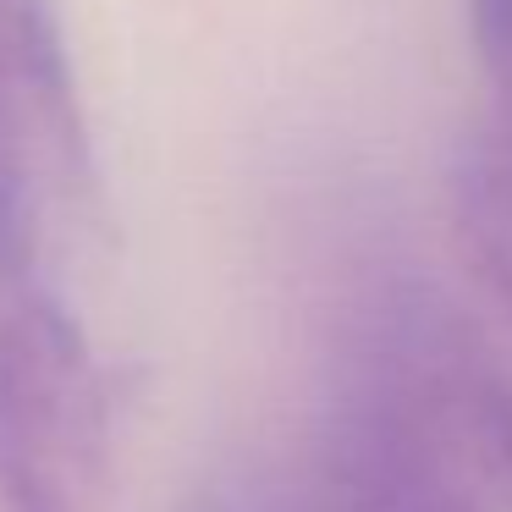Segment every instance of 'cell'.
<instances>
[{"label":"cell","instance_id":"8992f818","mask_svg":"<svg viewBox=\"0 0 512 512\" xmlns=\"http://www.w3.org/2000/svg\"><path fill=\"white\" fill-rule=\"evenodd\" d=\"M270 512H353L347 501H336L325 485H314L309 496H298V501H287V507H270Z\"/></svg>","mask_w":512,"mask_h":512},{"label":"cell","instance_id":"277c9868","mask_svg":"<svg viewBox=\"0 0 512 512\" xmlns=\"http://www.w3.org/2000/svg\"><path fill=\"white\" fill-rule=\"evenodd\" d=\"M452 232L474 276L512 314V127L479 116L452 160Z\"/></svg>","mask_w":512,"mask_h":512},{"label":"cell","instance_id":"6da1fadb","mask_svg":"<svg viewBox=\"0 0 512 512\" xmlns=\"http://www.w3.org/2000/svg\"><path fill=\"white\" fill-rule=\"evenodd\" d=\"M320 485L353 512H512V375L419 287H386L336 347Z\"/></svg>","mask_w":512,"mask_h":512},{"label":"cell","instance_id":"3957f363","mask_svg":"<svg viewBox=\"0 0 512 512\" xmlns=\"http://www.w3.org/2000/svg\"><path fill=\"white\" fill-rule=\"evenodd\" d=\"M116 468V391L61 292L0 276V501L100 512Z\"/></svg>","mask_w":512,"mask_h":512},{"label":"cell","instance_id":"5b68a950","mask_svg":"<svg viewBox=\"0 0 512 512\" xmlns=\"http://www.w3.org/2000/svg\"><path fill=\"white\" fill-rule=\"evenodd\" d=\"M468 6V34L479 50V72H485V122L512 127V0H463Z\"/></svg>","mask_w":512,"mask_h":512},{"label":"cell","instance_id":"7a4b0ae2","mask_svg":"<svg viewBox=\"0 0 512 512\" xmlns=\"http://www.w3.org/2000/svg\"><path fill=\"white\" fill-rule=\"evenodd\" d=\"M105 248V188L56 0H0V276L67 298Z\"/></svg>","mask_w":512,"mask_h":512}]
</instances>
